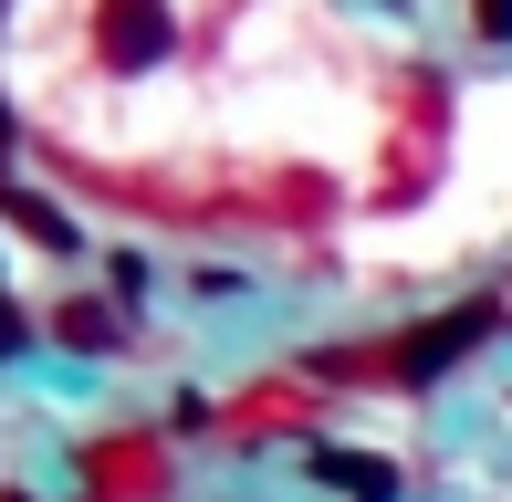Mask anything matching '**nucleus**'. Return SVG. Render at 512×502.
<instances>
[{
    "instance_id": "obj_2",
    "label": "nucleus",
    "mask_w": 512,
    "mask_h": 502,
    "mask_svg": "<svg viewBox=\"0 0 512 502\" xmlns=\"http://www.w3.org/2000/svg\"><path fill=\"white\" fill-rule=\"evenodd\" d=\"M492 325H502V304H460V314H439V325H418L408 346H398V377H439V367H460V356H471Z\"/></svg>"
},
{
    "instance_id": "obj_5",
    "label": "nucleus",
    "mask_w": 512,
    "mask_h": 502,
    "mask_svg": "<svg viewBox=\"0 0 512 502\" xmlns=\"http://www.w3.org/2000/svg\"><path fill=\"white\" fill-rule=\"evenodd\" d=\"M0 210H11V220H21V231H32V241H53V251L74 241V220H63V210H42V199H21L11 178H0Z\"/></svg>"
},
{
    "instance_id": "obj_6",
    "label": "nucleus",
    "mask_w": 512,
    "mask_h": 502,
    "mask_svg": "<svg viewBox=\"0 0 512 502\" xmlns=\"http://www.w3.org/2000/svg\"><path fill=\"white\" fill-rule=\"evenodd\" d=\"M471 21H481L492 42H512V0H471Z\"/></svg>"
},
{
    "instance_id": "obj_4",
    "label": "nucleus",
    "mask_w": 512,
    "mask_h": 502,
    "mask_svg": "<svg viewBox=\"0 0 512 502\" xmlns=\"http://www.w3.org/2000/svg\"><path fill=\"white\" fill-rule=\"evenodd\" d=\"M53 335H63L74 356H105V346H115V314H105V304H63V314H53Z\"/></svg>"
},
{
    "instance_id": "obj_3",
    "label": "nucleus",
    "mask_w": 512,
    "mask_h": 502,
    "mask_svg": "<svg viewBox=\"0 0 512 502\" xmlns=\"http://www.w3.org/2000/svg\"><path fill=\"white\" fill-rule=\"evenodd\" d=\"M314 471H324L335 492H356V502H398V471H387V461H356V450H314Z\"/></svg>"
},
{
    "instance_id": "obj_1",
    "label": "nucleus",
    "mask_w": 512,
    "mask_h": 502,
    "mask_svg": "<svg viewBox=\"0 0 512 502\" xmlns=\"http://www.w3.org/2000/svg\"><path fill=\"white\" fill-rule=\"evenodd\" d=\"M168 53V0H95V63L105 74H147Z\"/></svg>"
}]
</instances>
